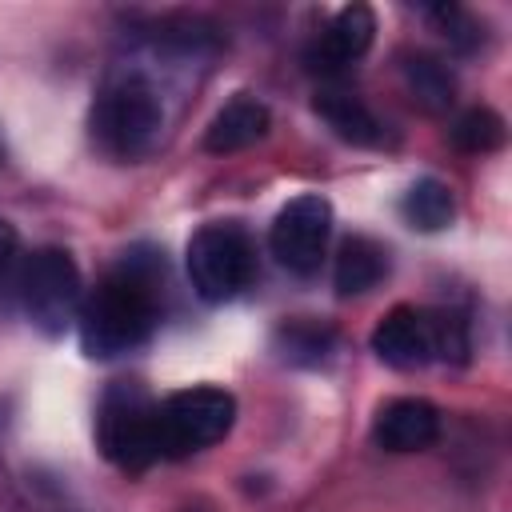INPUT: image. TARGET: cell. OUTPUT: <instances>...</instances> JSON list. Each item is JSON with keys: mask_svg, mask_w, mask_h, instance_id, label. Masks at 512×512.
I'll return each instance as SVG.
<instances>
[{"mask_svg": "<svg viewBox=\"0 0 512 512\" xmlns=\"http://www.w3.org/2000/svg\"><path fill=\"white\" fill-rule=\"evenodd\" d=\"M268 124H272L268 104L256 100V96H248V92H240V96H232V100L212 116V124L204 128V148L216 152V156L240 152V148H248V144H256V140H264Z\"/></svg>", "mask_w": 512, "mask_h": 512, "instance_id": "obj_11", "label": "cell"}, {"mask_svg": "<svg viewBox=\"0 0 512 512\" xmlns=\"http://www.w3.org/2000/svg\"><path fill=\"white\" fill-rule=\"evenodd\" d=\"M372 352L392 368H424L432 360L464 364L468 356V328L456 312H432L396 304L372 328Z\"/></svg>", "mask_w": 512, "mask_h": 512, "instance_id": "obj_2", "label": "cell"}, {"mask_svg": "<svg viewBox=\"0 0 512 512\" xmlns=\"http://www.w3.org/2000/svg\"><path fill=\"white\" fill-rule=\"evenodd\" d=\"M372 40H376V12L368 4H344L316 44V60H320L316 68L336 72V68L360 60L372 48Z\"/></svg>", "mask_w": 512, "mask_h": 512, "instance_id": "obj_10", "label": "cell"}, {"mask_svg": "<svg viewBox=\"0 0 512 512\" xmlns=\"http://www.w3.org/2000/svg\"><path fill=\"white\" fill-rule=\"evenodd\" d=\"M328 232H332V204L324 196H296L276 212L268 228V248L280 260V268L296 276H312L324 260Z\"/></svg>", "mask_w": 512, "mask_h": 512, "instance_id": "obj_8", "label": "cell"}, {"mask_svg": "<svg viewBox=\"0 0 512 512\" xmlns=\"http://www.w3.org/2000/svg\"><path fill=\"white\" fill-rule=\"evenodd\" d=\"M436 436H440V412L420 396H396L372 420V440L384 452H420L432 448Z\"/></svg>", "mask_w": 512, "mask_h": 512, "instance_id": "obj_9", "label": "cell"}, {"mask_svg": "<svg viewBox=\"0 0 512 512\" xmlns=\"http://www.w3.org/2000/svg\"><path fill=\"white\" fill-rule=\"evenodd\" d=\"M184 264H188V280H192L196 296L208 304H220L248 288V280L256 272V248L240 224L212 220L192 232Z\"/></svg>", "mask_w": 512, "mask_h": 512, "instance_id": "obj_4", "label": "cell"}, {"mask_svg": "<svg viewBox=\"0 0 512 512\" xmlns=\"http://www.w3.org/2000/svg\"><path fill=\"white\" fill-rule=\"evenodd\" d=\"M400 72H404L408 92H412L428 112L452 108V100H456V80H452V72H448L444 60H436V56H428V52H408L404 64H400Z\"/></svg>", "mask_w": 512, "mask_h": 512, "instance_id": "obj_14", "label": "cell"}, {"mask_svg": "<svg viewBox=\"0 0 512 512\" xmlns=\"http://www.w3.org/2000/svg\"><path fill=\"white\" fill-rule=\"evenodd\" d=\"M452 144L460 152H496L504 144V120L492 108H468L452 124Z\"/></svg>", "mask_w": 512, "mask_h": 512, "instance_id": "obj_17", "label": "cell"}, {"mask_svg": "<svg viewBox=\"0 0 512 512\" xmlns=\"http://www.w3.org/2000/svg\"><path fill=\"white\" fill-rule=\"evenodd\" d=\"M96 448L120 472H144L160 456L156 400L140 384L132 380L108 384L96 412Z\"/></svg>", "mask_w": 512, "mask_h": 512, "instance_id": "obj_3", "label": "cell"}, {"mask_svg": "<svg viewBox=\"0 0 512 512\" xmlns=\"http://www.w3.org/2000/svg\"><path fill=\"white\" fill-rule=\"evenodd\" d=\"M312 108H316V116H320L340 140H348V144H380V136H384L380 120H376V116L368 112V104H364L360 96H352V92L324 88V92L312 100Z\"/></svg>", "mask_w": 512, "mask_h": 512, "instance_id": "obj_12", "label": "cell"}, {"mask_svg": "<svg viewBox=\"0 0 512 512\" xmlns=\"http://www.w3.org/2000/svg\"><path fill=\"white\" fill-rule=\"evenodd\" d=\"M384 272H388V252L368 236H348L336 252L332 280H336L340 296H360V292L376 288L384 280Z\"/></svg>", "mask_w": 512, "mask_h": 512, "instance_id": "obj_13", "label": "cell"}, {"mask_svg": "<svg viewBox=\"0 0 512 512\" xmlns=\"http://www.w3.org/2000/svg\"><path fill=\"white\" fill-rule=\"evenodd\" d=\"M160 128H164V108L156 92L136 76L104 88V96L92 108V136L116 160L148 156L152 144L160 140Z\"/></svg>", "mask_w": 512, "mask_h": 512, "instance_id": "obj_5", "label": "cell"}, {"mask_svg": "<svg viewBox=\"0 0 512 512\" xmlns=\"http://www.w3.org/2000/svg\"><path fill=\"white\" fill-rule=\"evenodd\" d=\"M332 340H336L332 328H324L316 320H288L276 328V348L292 364H320L328 356Z\"/></svg>", "mask_w": 512, "mask_h": 512, "instance_id": "obj_16", "label": "cell"}, {"mask_svg": "<svg viewBox=\"0 0 512 512\" xmlns=\"http://www.w3.org/2000/svg\"><path fill=\"white\" fill-rule=\"evenodd\" d=\"M400 212H404V220H408L412 228H420V232H440V228L452 224L456 200H452V188H448V184L424 176V180H416V184L400 196Z\"/></svg>", "mask_w": 512, "mask_h": 512, "instance_id": "obj_15", "label": "cell"}, {"mask_svg": "<svg viewBox=\"0 0 512 512\" xmlns=\"http://www.w3.org/2000/svg\"><path fill=\"white\" fill-rule=\"evenodd\" d=\"M16 244H20V240H16V228H12V224L0 216V272L12 264V256H16Z\"/></svg>", "mask_w": 512, "mask_h": 512, "instance_id": "obj_19", "label": "cell"}, {"mask_svg": "<svg viewBox=\"0 0 512 512\" xmlns=\"http://www.w3.org/2000/svg\"><path fill=\"white\" fill-rule=\"evenodd\" d=\"M160 320L156 272L140 260H124L112 268L80 304V344L88 356H120L140 348Z\"/></svg>", "mask_w": 512, "mask_h": 512, "instance_id": "obj_1", "label": "cell"}, {"mask_svg": "<svg viewBox=\"0 0 512 512\" xmlns=\"http://www.w3.org/2000/svg\"><path fill=\"white\" fill-rule=\"evenodd\" d=\"M236 424V396L212 384L172 392L164 404H156V428H160V456H188L216 440H224Z\"/></svg>", "mask_w": 512, "mask_h": 512, "instance_id": "obj_7", "label": "cell"}, {"mask_svg": "<svg viewBox=\"0 0 512 512\" xmlns=\"http://www.w3.org/2000/svg\"><path fill=\"white\" fill-rule=\"evenodd\" d=\"M428 16L444 28V36L452 40V44H460V48H472L476 40H480V32H476V24H472V16L464 12V8H456V4H440V8H428Z\"/></svg>", "mask_w": 512, "mask_h": 512, "instance_id": "obj_18", "label": "cell"}, {"mask_svg": "<svg viewBox=\"0 0 512 512\" xmlns=\"http://www.w3.org/2000/svg\"><path fill=\"white\" fill-rule=\"evenodd\" d=\"M16 296L44 336H60L84 304L76 260L64 248H36L16 272Z\"/></svg>", "mask_w": 512, "mask_h": 512, "instance_id": "obj_6", "label": "cell"}]
</instances>
